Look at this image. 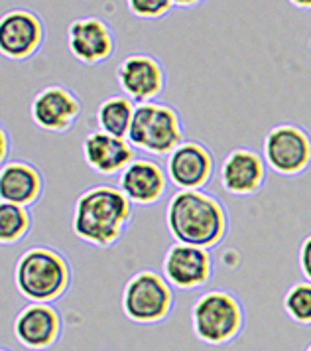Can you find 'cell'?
Instances as JSON below:
<instances>
[{"label":"cell","mask_w":311,"mask_h":351,"mask_svg":"<svg viewBox=\"0 0 311 351\" xmlns=\"http://www.w3.org/2000/svg\"><path fill=\"white\" fill-rule=\"evenodd\" d=\"M191 328L205 346H227L245 330V306L227 290H209L191 308Z\"/></svg>","instance_id":"4"},{"label":"cell","mask_w":311,"mask_h":351,"mask_svg":"<svg viewBox=\"0 0 311 351\" xmlns=\"http://www.w3.org/2000/svg\"><path fill=\"white\" fill-rule=\"evenodd\" d=\"M297 261H299V271L303 274V278H306L308 282H311V233L306 239L301 241Z\"/></svg>","instance_id":"23"},{"label":"cell","mask_w":311,"mask_h":351,"mask_svg":"<svg viewBox=\"0 0 311 351\" xmlns=\"http://www.w3.org/2000/svg\"><path fill=\"white\" fill-rule=\"evenodd\" d=\"M168 174L158 162L150 158H136L119 176V190L134 206H154L168 190Z\"/></svg>","instance_id":"17"},{"label":"cell","mask_w":311,"mask_h":351,"mask_svg":"<svg viewBox=\"0 0 311 351\" xmlns=\"http://www.w3.org/2000/svg\"><path fill=\"white\" fill-rule=\"evenodd\" d=\"M266 182V162L252 148H234L221 164V184L231 195H252Z\"/></svg>","instance_id":"15"},{"label":"cell","mask_w":311,"mask_h":351,"mask_svg":"<svg viewBox=\"0 0 311 351\" xmlns=\"http://www.w3.org/2000/svg\"><path fill=\"white\" fill-rule=\"evenodd\" d=\"M116 83L123 95L136 105L154 103L166 89V69L150 53H130L116 67Z\"/></svg>","instance_id":"9"},{"label":"cell","mask_w":311,"mask_h":351,"mask_svg":"<svg viewBox=\"0 0 311 351\" xmlns=\"http://www.w3.org/2000/svg\"><path fill=\"white\" fill-rule=\"evenodd\" d=\"M67 49L81 64H105L116 51V40L105 20L97 16L77 18L67 28Z\"/></svg>","instance_id":"12"},{"label":"cell","mask_w":311,"mask_h":351,"mask_svg":"<svg viewBox=\"0 0 311 351\" xmlns=\"http://www.w3.org/2000/svg\"><path fill=\"white\" fill-rule=\"evenodd\" d=\"M306 351H311V341H310V346H308V348H306Z\"/></svg>","instance_id":"26"},{"label":"cell","mask_w":311,"mask_h":351,"mask_svg":"<svg viewBox=\"0 0 311 351\" xmlns=\"http://www.w3.org/2000/svg\"><path fill=\"white\" fill-rule=\"evenodd\" d=\"M63 322L53 304H28L18 312L12 324V334L22 348L46 351L60 339Z\"/></svg>","instance_id":"14"},{"label":"cell","mask_w":311,"mask_h":351,"mask_svg":"<svg viewBox=\"0 0 311 351\" xmlns=\"http://www.w3.org/2000/svg\"><path fill=\"white\" fill-rule=\"evenodd\" d=\"M310 49H311V42H310Z\"/></svg>","instance_id":"28"},{"label":"cell","mask_w":311,"mask_h":351,"mask_svg":"<svg viewBox=\"0 0 311 351\" xmlns=\"http://www.w3.org/2000/svg\"><path fill=\"white\" fill-rule=\"evenodd\" d=\"M166 227L175 243L213 249L229 233V213L215 195L175 192L166 208Z\"/></svg>","instance_id":"2"},{"label":"cell","mask_w":311,"mask_h":351,"mask_svg":"<svg viewBox=\"0 0 311 351\" xmlns=\"http://www.w3.org/2000/svg\"><path fill=\"white\" fill-rule=\"evenodd\" d=\"M130 14L142 20H156V18L166 16L177 6L173 0H130L126 2Z\"/></svg>","instance_id":"22"},{"label":"cell","mask_w":311,"mask_h":351,"mask_svg":"<svg viewBox=\"0 0 311 351\" xmlns=\"http://www.w3.org/2000/svg\"><path fill=\"white\" fill-rule=\"evenodd\" d=\"M81 114L79 97L63 85H47L30 103L32 123L47 132H67Z\"/></svg>","instance_id":"13"},{"label":"cell","mask_w":311,"mask_h":351,"mask_svg":"<svg viewBox=\"0 0 311 351\" xmlns=\"http://www.w3.org/2000/svg\"><path fill=\"white\" fill-rule=\"evenodd\" d=\"M128 143L154 156H170L179 144L186 143L179 112L158 101L136 105Z\"/></svg>","instance_id":"5"},{"label":"cell","mask_w":311,"mask_h":351,"mask_svg":"<svg viewBox=\"0 0 311 351\" xmlns=\"http://www.w3.org/2000/svg\"><path fill=\"white\" fill-rule=\"evenodd\" d=\"M175 302L173 288L156 271H140L128 278L123 290V312L138 326H154L168 318Z\"/></svg>","instance_id":"6"},{"label":"cell","mask_w":311,"mask_h":351,"mask_svg":"<svg viewBox=\"0 0 311 351\" xmlns=\"http://www.w3.org/2000/svg\"><path fill=\"white\" fill-rule=\"evenodd\" d=\"M262 156L276 174L297 176L311 164V136L306 128L282 123L268 130L262 144Z\"/></svg>","instance_id":"7"},{"label":"cell","mask_w":311,"mask_h":351,"mask_svg":"<svg viewBox=\"0 0 311 351\" xmlns=\"http://www.w3.org/2000/svg\"><path fill=\"white\" fill-rule=\"evenodd\" d=\"M162 274L177 290L205 287L213 276V256L209 249L173 243L162 261Z\"/></svg>","instance_id":"11"},{"label":"cell","mask_w":311,"mask_h":351,"mask_svg":"<svg viewBox=\"0 0 311 351\" xmlns=\"http://www.w3.org/2000/svg\"><path fill=\"white\" fill-rule=\"evenodd\" d=\"M44 193V176L24 160L4 162L0 170V197L2 202L30 208Z\"/></svg>","instance_id":"18"},{"label":"cell","mask_w":311,"mask_h":351,"mask_svg":"<svg viewBox=\"0 0 311 351\" xmlns=\"http://www.w3.org/2000/svg\"><path fill=\"white\" fill-rule=\"evenodd\" d=\"M136 112V103L125 95H112L105 99L97 109V130L116 136L128 138L132 119Z\"/></svg>","instance_id":"19"},{"label":"cell","mask_w":311,"mask_h":351,"mask_svg":"<svg viewBox=\"0 0 311 351\" xmlns=\"http://www.w3.org/2000/svg\"><path fill=\"white\" fill-rule=\"evenodd\" d=\"M44 40V20L30 8H12L0 18V51L6 60H30L42 49Z\"/></svg>","instance_id":"8"},{"label":"cell","mask_w":311,"mask_h":351,"mask_svg":"<svg viewBox=\"0 0 311 351\" xmlns=\"http://www.w3.org/2000/svg\"><path fill=\"white\" fill-rule=\"evenodd\" d=\"M132 221V204L114 186H95L79 195L71 213L75 237L99 249H109Z\"/></svg>","instance_id":"1"},{"label":"cell","mask_w":311,"mask_h":351,"mask_svg":"<svg viewBox=\"0 0 311 351\" xmlns=\"http://www.w3.org/2000/svg\"><path fill=\"white\" fill-rule=\"evenodd\" d=\"M14 287L30 304L58 302L71 287V265L51 247H30L16 261Z\"/></svg>","instance_id":"3"},{"label":"cell","mask_w":311,"mask_h":351,"mask_svg":"<svg viewBox=\"0 0 311 351\" xmlns=\"http://www.w3.org/2000/svg\"><path fill=\"white\" fill-rule=\"evenodd\" d=\"M32 229V215L28 208L2 202L0 204V241L4 247L16 245L28 237Z\"/></svg>","instance_id":"20"},{"label":"cell","mask_w":311,"mask_h":351,"mask_svg":"<svg viewBox=\"0 0 311 351\" xmlns=\"http://www.w3.org/2000/svg\"><path fill=\"white\" fill-rule=\"evenodd\" d=\"M8 150H10V144H8V132H6V130L2 128V164L6 162Z\"/></svg>","instance_id":"24"},{"label":"cell","mask_w":311,"mask_h":351,"mask_svg":"<svg viewBox=\"0 0 311 351\" xmlns=\"http://www.w3.org/2000/svg\"><path fill=\"white\" fill-rule=\"evenodd\" d=\"M83 160L95 174L114 176L123 174L136 160V148L128 138H116L101 130H93L83 141Z\"/></svg>","instance_id":"16"},{"label":"cell","mask_w":311,"mask_h":351,"mask_svg":"<svg viewBox=\"0 0 311 351\" xmlns=\"http://www.w3.org/2000/svg\"><path fill=\"white\" fill-rule=\"evenodd\" d=\"M284 310L292 322L311 326V282L301 280L288 288L284 296Z\"/></svg>","instance_id":"21"},{"label":"cell","mask_w":311,"mask_h":351,"mask_svg":"<svg viewBox=\"0 0 311 351\" xmlns=\"http://www.w3.org/2000/svg\"><path fill=\"white\" fill-rule=\"evenodd\" d=\"M213 172L215 158L211 150L197 141L179 144L166 160V174L170 184L177 188V192L203 190L211 182Z\"/></svg>","instance_id":"10"},{"label":"cell","mask_w":311,"mask_h":351,"mask_svg":"<svg viewBox=\"0 0 311 351\" xmlns=\"http://www.w3.org/2000/svg\"><path fill=\"white\" fill-rule=\"evenodd\" d=\"M0 351H12V350H8V348H2V350Z\"/></svg>","instance_id":"27"},{"label":"cell","mask_w":311,"mask_h":351,"mask_svg":"<svg viewBox=\"0 0 311 351\" xmlns=\"http://www.w3.org/2000/svg\"><path fill=\"white\" fill-rule=\"evenodd\" d=\"M292 4H294V6H297V8H303V10H310L311 8V2H299V0H294Z\"/></svg>","instance_id":"25"}]
</instances>
